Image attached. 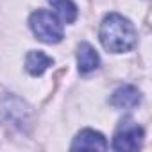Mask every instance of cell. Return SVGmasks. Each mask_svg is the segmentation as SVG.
Returning <instances> with one entry per match:
<instances>
[{
	"label": "cell",
	"mask_w": 152,
	"mask_h": 152,
	"mask_svg": "<svg viewBox=\"0 0 152 152\" xmlns=\"http://www.w3.org/2000/svg\"><path fill=\"white\" fill-rule=\"evenodd\" d=\"M143 129L132 120H124L113 138V148L118 152H134L143 143Z\"/></svg>",
	"instance_id": "3"
},
{
	"label": "cell",
	"mask_w": 152,
	"mask_h": 152,
	"mask_svg": "<svg viewBox=\"0 0 152 152\" xmlns=\"http://www.w3.org/2000/svg\"><path fill=\"white\" fill-rule=\"evenodd\" d=\"M29 25L34 36L43 43L56 45L63 39V25L59 18L52 15L50 11H45V9L34 11L29 18Z\"/></svg>",
	"instance_id": "2"
},
{
	"label": "cell",
	"mask_w": 152,
	"mask_h": 152,
	"mask_svg": "<svg viewBox=\"0 0 152 152\" xmlns=\"http://www.w3.org/2000/svg\"><path fill=\"white\" fill-rule=\"evenodd\" d=\"M109 102H111V106H115L118 109H132L141 102V93L138 91V88L125 84L113 91Z\"/></svg>",
	"instance_id": "5"
},
{
	"label": "cell",
	"mask_w": 152,
	"mask_h": 152,
	"mask_svg": "<svg viewBox=\"0 0 152 152\" xmlns=\"http://www.w3.org/2000/svg\"><path fill=\"white\" fill-rule=\"evenodd\" d=\"M54 64V59L50 56H47L45 52L41 50H31L25 57V68L31 75H34V77H39V75L45 73V70L48 66Z\"/></svg>",
	"instance_id": "7"
},
{
	"label": "cell",
	"mask_w": 152,
	"mask_h": 152,
	"mask_svg": "<svg viewBox=\"0 0 152 152\" xmlns=\"http://www.w3.org/2000/svg\"><path fill=\"white\" fill-rule=\"evenodd\" d=\"M52 9H56V15L64 23H73L77 18V6L72 0H48Z\"/></svg>",
	"instance_id": "8"
},
{
	"label": "cell",
	"mask_w": 152,
	"mask_h": 152,
	"mask_svg": "<svg viewBox=\"0 0 152 152\" xmlns=\"http://www.w3.org/2000/svg\"><path fill=\"white\" fill-rule=\"evenodd\" d=\"M99 64H100V57H99L97 50L90 43L83 41L77 47V68H79V72L81 73H90V72L97 70Z\"/></svg>",
	"instance_id": "6"
},
{
	"label": "cell",
	"mask_w": 152,
	"mask_h": 152,
	"mask_svg": "<svg viewBox=\"0 0 152 152\" xmlns=\"http://www.w3.org/2000/svg\"><path fill=\"white\" fill-rule=\"evenodd\" d=\"M72 150H106L107 141L104 134L93 129H83L77 136L73 138V143L70 147Z\"/></svg>",
	"instance_id": "4"
},
{
	"label": "cell",
	"mask_w": 152,
	"mask_h": 152,
	"mask_svg": "<svg viewBox=\"0 0 152 152\" xmlns=\"http://www.w3.org/2000/svg\"><path fill=\"white\" fill-rule=\"evenodd\" d=\"M102 47L113 54H124L134 48L136 45V29L132 22L118 13H109L104 16L99 31Z\"/></svg>",
	"instance_id": "1"
}]
</instances>
